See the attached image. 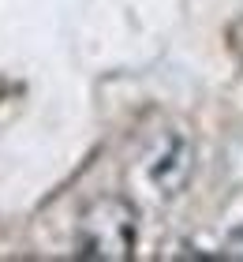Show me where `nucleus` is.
Instances as JSON below:
<instances>
[{"instance_id": "f257e3e1", "label": "nucleus", "mask_w": 243, "mask_h": 262, "mask_svg": "<svg viewBox=\"0 0 243 262\" xmlns=\"http://www.w3.org/2000/svg\"><path fill=\"white\" fill-rule=\"evenodd\" d=\"M194 172V142L180 124H161L146 131L135 158L127 165V180L150 202H172L184 195Z\"/></svg>"}, {"instance_id": "f03ea898", "label": "nucleus", "mask_w": 243, "mask_h": 262, "mask_svg": "<svg viewBox=\"0 0 243 262\" xmlns=\"http://www.w3.org/2000/svg\"><path fill=\"white\" fill-rule=\"evenodd\" d=\"M139 244V210L124 195H97L75 217L71 255L86 262H127Z\"/></svg>"}, {"instance_id": "7ed1b4c3", "label": "nucleus", "mask_w": 243, "mask_h": 262, "mask_svg": "<svg viewBox=\"0 0 243 262\" xmlns=\"http://www.w3.org/2000/svg\"><path fill=\"white\" fill-rule=\"evenodd\" d=\"M225 255H228V258H243V229H236V232L225 240Z\"/></svg>"}]
</instances>
